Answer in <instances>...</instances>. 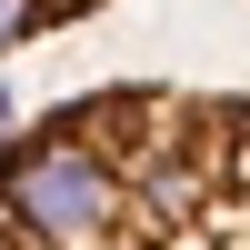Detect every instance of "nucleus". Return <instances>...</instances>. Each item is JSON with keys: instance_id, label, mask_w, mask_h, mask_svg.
Listing matches in <instances>:
<instances>
[{"instance_id": "obj_1", "label": "nucleus", "mask_w": 250, "mask_h": 250, "mask_svg": "<svg viewBox=\"0 0 250 250\" xmlns=\"http://www.w3.org/2000/svg\"><path fill=\"white\" fill-rule=\"evenodd\" d=\"M0 250H250V100L120 80L10 130Z\"/></svg>"}, {"instance_id": "obj_2", "label": "nucleus", "mask_w": 250, "mask_h": 250, "mask_svg": "<svg viewBox=\"0 0 250 250\" xmlns=\"http://www.w3.org/2000/svg\"><path fill=\"white\" fill-rule=\"evenodd\" d=\"M90 10H110V0H0V50H30V40L70 30V20H90Z\"/></svg>"}]
</instances>
